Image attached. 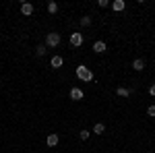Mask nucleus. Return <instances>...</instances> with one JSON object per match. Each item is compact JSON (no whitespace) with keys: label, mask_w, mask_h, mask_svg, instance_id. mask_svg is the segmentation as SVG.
Wrapping results in <instances>:
<instances>
[{"label":"nucleus","mask_w":155,"mask_h":153,"mask_svg":"<svg viewBox=\"0 0 155 153\" xmlns=\"http://www.w3.org/2000/svg\"><path fill=\"white\" fill-rule=\"evenodd\" d=\"M77 77H79L81 81H85V83H91L93 81V71H91L89 66L81 64V66H77Z\"/></svg>","instance_id":"nucleus-1"},{"label":"nucleus","mask_w":155,"mask_h":153,"mask_svg":"<svg viewBox=\"0 0 155 153\" xmlns=\"http://www.w3.org/2000/svg\"><path fill=\"white\" fill-rule=\"evenodd\" d=\"M60 44V33H48L46 35V48H56Z\"/></svg>","instance_id":"nucleus-2"},{"label":"nucleus","mask_w":155,"mask_h":153,"mask_svg":"<svg viewBox=\"0 0 155 153\" xmlns=\"http://www.w3.org/2000/svg\"><path fill=\"white\" fill-rule=\"evenodd\" d=\"M68 95H71V99H72V101H81V99L85 97L83 89H79V87H72V89H71V93H68Z\"/></svg>","instance_id":"nucleus-3"},{"label":"nucleus","mask_w":155,"mask_h":153,"mask_svg":"<svg viewBox=\"0 0 155 153\" xmlns=\"http://www.w3.org/2000/svg\"><path fill=\"white\" fill-rule=\"evenodd\" d=\"M21 12H23L25 17H31V15H33V4H31V2H23V4H21Z\"/></svg>","instance_id":"nucleus-4"},{"label":"nucleus","mask_w":155,"mask_h":153,"mask_svg":"<svg viewBox=\"0 0 155 153\" xmlns=\"http://www.w3.org/2000/svg\"><path fill=\"white\" fill-rule=\"evenodd\" d=\"M60 141V137L56 135V132H52V135H48V139H46V143H48V147H56Z\"/></svg>","instance_id":"nucleus-5"},{"label":"nucleus","mask_w":155,"mask_h":153,"mask_svg":"<svg viewBox=\"0 0 155 153\" xmlns=\"http://www.w3.org/2000/svg\"><path fill=\"white\" fill-rule=\"evenodd\" d=\"M71 44L79 48L81 44H83V35H81V33H71Z\"/></svg>","instance_id":"nucleus-6"},{"label":"nucleus","mask_w":155,"mask_h":153,"mask_svg":"<svg viewBox=\"0 0 155 153\" xmlns=\"http://www.w3.org/2000/svg\"><path fill=\"white\" fill-rule=\"evenodd\" d=\"M112 8H114L116 12L124 11V8H126V2H124V0H114V2H112Z\"/></svg>","instance_id":"nucleus-7"},{"label":"nucleus","mask_w":155,"mask_h":153,"mask_svg":"<svg viewBox=\"0 0 155 153\" xmlns=\"http://www.w3.org/2000/svg\"><path fill=\"white\" fill-rule=\"evenodd\" d=\"M93 50H95L97 54H104V52H106V42H101V39L95 42V44H93Z\"/></svg>","instance_id":"nucleus-8"},{"label":"nucleus","mask_w":155,"mask_h":153,"mask_svg":"<svg viewBox=\"0 0 155 153\" xmlns=\"http://www.w3.org/2000/svg\"><path fill=\"white\" fill-rule=\"evenodd\" d=\"M132 68H134V71H143V68H145V60L143 58L132 60Z\"/></svg>","instance_id":"nucleus-9"},{"label":"nucleus","mask_w":155,"mask_h":153,"mask_svg":"<svg viewBox=\"0 0 155 153\" xmlns=\"http://www.w3.org/2000/svg\"><path fill=\"white\" fill-rule=\"evenodd\" d=\"M62 62H64V60H62V56H54V58L50 60L52 68H60V66H62Z\"/></svg>","instance_id":"nucleus-10"},{"label":"nucleus","mask_w":155,"mask_h":153,"mask_svg":"<svg viewBox=\"0 0 155 153\" xmlns=\"http://www.w3.org/2000/svg\"><path fill=\"white\" fill-rule=\"evenodd\" d=\"M93 132H95V135H104V132H106V124L97 122L95 126H93Z\"/></svg>","instance_id":"nucleus-11"},{"label":"nucleus","mask_w":155,"mask_h":153,"mask_svg":"<svg viewBox=\"0 0 155 153\" xmlns=\"http://www.w3.org/2000/svg\"><path fill=\"white\" fill-rule=\"evenodd\" d=\"M116 93H118L120 97H128V95H130V89H126V87H118Z\"/></svg>","instance_id":"nucleus-12"},{"label":"nucleus","mask_w":155,"mask_h":153,"mask_svg":"<svg viewBox=\"0 0 155 153\" xmlns=\"http://www.w3.org/2000/svg\"><path fill=\"white\" fill-rule=\"evenodd\" d=\"M48 12H50V15L58 12V4H56V2H50V4H48Z\"/></svg>","instance_id":"nucleus-13"},{"label":"nucleus","mask_w":155,"mask_h":153,"mask_svg":"<svg viewBox=\"0 0 155 153\" xmlns=\"http://www.w3.org/2000/svg\"><path fill=\"white\" fill-rule=\"evenodd\" d=\"M46 52H48V50H46V46H37L35 48V54H37V56H44Z\"/></svg>","instance_id":"nucleus-14"},{"label":"nucleus","mask_w":155,"mask_h":153,"mask_svg":"<svg viewBox=\"0 0 155 153\" xmlns=\"http://www.w3.org/2000/svg\"><path fill=\"white\" fill-rule=\"evenodd\" d=\"M81 25L83 27H89L91 25V17H81Z\"/></svg>","instance_id":"nucleus-15"},{"label":"nucleus","mask_w":155,"mask_h":153,"mask_svg":"<svg viewBox=\"0 0 155 153\" xmlns=\"http://www.w3.org/2000/svg\"><path fill=\"white\" fill-rule=\"evenodd\" d=\"M79 137H81V141H87V139H89V130H81Z\"/></svg>","instance_id":"nucleus-16"},{"label":"nucleus","mask_w":155,"mask_h":153,"mask_svg":"<svg viewBox=\"0 0 155 153\" xmlns=\"http://www.w3.org/2000/svg\"><path fill=\"white\" fill-rule=\"evenodd\" d=\"M107 4H110V2H107V0H99V2H97V6H99V8H106Z\"/></svg>","instance_id":"nucleus-17"},{"label":"nucleus","mask_w":155,"mask_h":153,"mask_svg":"<svg viewBox=\"0 0 155 153\" xmlns=\"http://www.w3.org/2000/svg\"><path fill=\"white\" fill-rule=\"evenodd\" d=\"M147 114H149V116H155V106H149V108H147Z\"/></svg>","instance_id":"nucleus-18"},{"label":"nucleus","mask_w":155,"mask_h":153,"mask_svg":"<svg viewBox=\"0 0 155 153\" xmlns=\"http://www.w3.org/2000/svg\"><path fill=\"white\" fill-rule=\"evenodd\" d=\"M149 93H151V95H153V97H155V83H153V85H151V87H149Z\"/></svg>","instance_id":"nucleus-19"}]
</instances>
